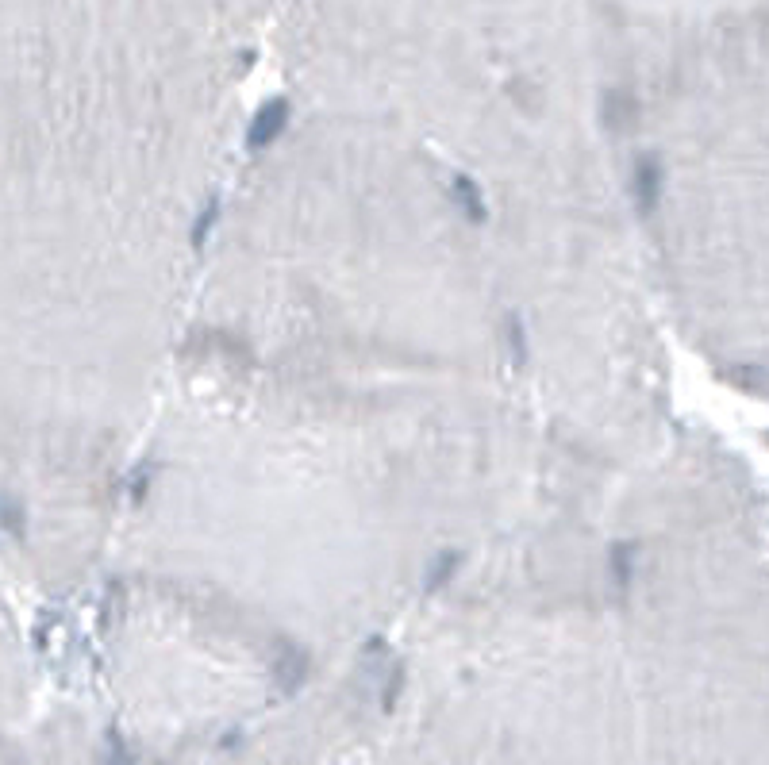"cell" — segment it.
Returning <instances> with one entry per match:
<instances>
[{"mask_svg": "<svg viewBox=\"0 0 769 765\" xmlns=\"http://www.w3.org/2000/svg\"><path fill=\"white\" fill-rule=\"evenodd\" d=\"M285 120H289V104H285V100H273V104H266V108L254 116V124H250L247 143L250 147H270L273 139L285 131Z\"/></svg>", "mask_w": 769, "mask_h": 765, "instance_id": "6da1fadb", "label": "cell"}, {"mask_svg": "<svg viewBox=\"0 0 769 765\" xmlns=\"http://www.w3.org/2000/svg\"><path fill=\"white\" fill-rule=\"evenodd\" d=\"M658 193H662V170H658V162L654 158H639L635 162V197L643 208H654L658 204Z\"/></svg>", "mask_w": 769, "mask_h": 765, "instance_id": "7a4b0ae2", "label": "cell"}, {"mask_svg": "<svg viewBox=\"0 0 769 765\" xmlns=\"http://www.w3.org/2000/svg\"><path fill=\"white\" fill-rule=\"evenodd\" d=\"M454 193H458L462 208L470 212L473 220H485V204H481V197H477V185H473V181H466V177H462V181L454 185Z\"/></svg>", "mask_w": 769, "mask_h": 765, "instance_id": "3957f363", "label": "cell"}, {"mask_svg": "<svg viewBox=\"0 0 769 765\" xmlns=\"http://www.w3.org/2000/svg\"><path fill=\"white\" fill-rule=\"evenodd\" d=\"M454 566H458V554H443V562H439V566H431V581H427V585H443Z\"/></svg>", "mask_w": 769, "mask_h": 765, "instance_id": "277c9868", "label": "cell"}]
</instances>
